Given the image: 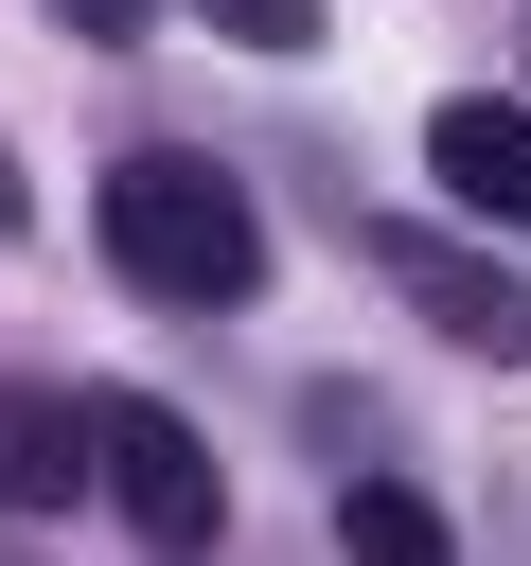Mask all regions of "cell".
Listing matches in <instances>:
<instances>
[{
    "instance_id": "cell-3",
    "label": "cell",
    "mask_w": 531,
    "mask_h": 566,
    "mask_svg": "<svg viewBox=\"0 0 531 566\" xmlns=\"http://www.w3.org/2000/svg\"><path fill=\"white\" fill-rule=\"evenodd\" d=\"M372 265L425 301V336H460L478 371H531V283L496 248H442V230H372Z\"/></svg>"
},
{
    "instance_id": "cell-1",
    "label": "cell",
    "mask_w": 531,
    "mask_h": 566,
    "mask_svg": "<svg viewBox=\"0 0 531 566\" xmlns=\"http://www.w3.org/2000/svg\"><path fill=\"white\" fill-rule=\"evenodd\" d=\"M88 248H106L142 301H177V318H230V301H266V212L230 195V159H177V142L106 159V195H88Z\"/></svg>"
},
{
    "instance_id": "cell-7",
    "label": "cell",
    "mask_w": 531,
    "mask_h": 566,
    "mask_svg": "<svg viewBox=\"0 0 531 566\" xmlns=\"http://www.w3.org/2000/svg\"><path fill=\"white\" fill-rule=\"evenodd\" d=\"M195 18H212L230 53H319V35H336V0H195Z\"/></svg>"
},
{
    "instance_id": "cell-9",
    "label": "cell",
    "mask_w": 531,
    "mask_h": 566,
    "mask_svg": "<svg viewBox=\"0 0 531 566\" xmlns=\"http://www.w3.org/2000/svg\"><path fill=\"white\" fill-rule=\"evenodd\" d=\"M0 230H35V195H18V159H0Z\"/></svg>"
},
{
    "instance_id": "cell-5",
    "label": "cell",
    "mask_w": 531,
    "mask_h": 566,
    "mask_svg": "<svg viewBox=\"0 0 531 566\" xmlns=\"http://www.w3.org/2000/svg\"><path fill=\"white\" fill-rule=\"evenodd\" d=\"M425 177H442L460 212L531 230V106H442V124H425Z\"/></svg>"
},
{
    "instance_id": "cell-8",
    "label": "cell",
    "mask_w": 531,
    "mask_h": 566,
    "mask_svg": "<svg viewBox=\"0 0 531 566\" xmlns=\"http://www.w3.org/2000/svg\"><path fill=\"white\" fill-rule=\"evenodd\" d=\"M53 18H71V35H106V53H124V35H159V0H53Z\"/></svg>"
},
{
    "instance_id": "cell-2",
    "label": "cell",
    "mask_w": 531,
    "mask_h": 566,
    "mask_svg": "<svg viewBox=\"0 0 531 566\" xmlns=\"http://www.w3.org/2000/svg\"><path fill=\"white\" fill-rule=\"evenodd\" d=\"M88 478L124 495V531H142V548H212V531H230L212 442H195L177 407H142V389H88Z\"/></svg>"
},
{
    "instance_id": "cell-4",
    "label": "cell",
    "mask_w": 531,
    "mask_h": 566,
    "mask_svg": "<svg viewBox=\"0 0 531 566\" xmlns=\"http://www.w3.org/2000/svg\"><path fill=\"white\" fill-rule=\"evenodd\" d=\"M88 495V389L0 371V513H71Z\"/></svg>"
},
{
    "instance_id": "cell-6",
    "label": "cell",
    "mask_w": 531,
    "mask_h": 566,
    "mask_svg": "<svg viewBox=\"0 0 531 566\" xmlns=\"http://www.w3.org/2000/svg\"><path fill=\"white\" fill-rule=\"evenodd\" d=\"M336 548H372V566H442V495H407V478H354V495H336Z\"/></svg>"
}]
</instances>
